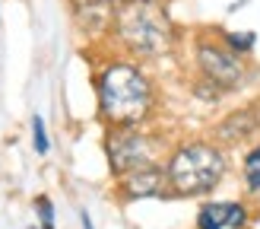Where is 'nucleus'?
Masks as SVG:
<instances>
[{
  "instance_id": "nucleus-13",
  "label": "nucleus",
  "mask_w": 260,
  "mask_h": 229,
  "mask_svg": "<svg viewBox=\"0 0 260 229\" xmlns=\"http://www.w3.org/2000/svg\"><path fill=\"white\" fill-rule=\"evenodd\" d=\"M29 131H32V150H35V156H48L51 153V134H48V124L42 114H32L29 118Z\"/></svg>"
},
{
  "instance_id": "nucleus-15",
  "label": "nucleus",
  "mask_w": 260,
  "mask_h": 229,
  "mask_svg": "<svg viewBox=\"0 0 260 229\" xmlns=\"http://www.w3.org/2000/svg\"><path fill=\"white\" fill-rule=\"evenodd\" d=\"M80 226H83V229H95V226H92V216H89V210H80Z\"/></svg>"
},
{
  "instance_id": "nucleus-2",
  "label": "nucleus",
  "mask_w": 260,
  "mask_h": 229,
  "mask_svg": "<svg viewBox=\"0 0 260 229\" xmlns=\"http://www.w3.org/2000/svg\"><path fill=\"white\" fill-rule=\"evenodd\" d=\"M111 51L140 64H159L172 58L181 45V32L162 0H124L114 4Z\"/></svg>"
},
{
  "instance_id": "nucleus-7",
  "label": "nucleus",
  "mask_w": 260,
  "mask_h": 229,
  "mask_svg": "<svg viewBox=\"0 0 260 229\" xmlns=\"http://www.w3.org/2000/svg\"><path fill=\"white\" fill-rule=\"evenodd\" d=\"M251 223H254L251 197H206L193 216L197 229H251Z\"/></svg>"
},
{
  "instance_id": "nucleus-1",
  "label": "nucleus",
  "mask_w": 260,
  "mask_h": 229,
  "mask_svg": "<svg viewBox=\"0 0 260 229\" xmlns=\"http://www.w3.org/2000/svg\"><path fill=\"white\" fill-rule=\"evenodd\" d=\"M92 96L95 118L105 127H134L159 121L162 93L149 64L124 58L118 51H108L102 61H95Z\"/></svg>"
},
{
  "instance_id": "nucleus-4",
  "label": "nucleus",
  "mask_w": 260,
  "mask_h": 229,
  "mask_svg": "<svg viewBox=\"0 0 260 229\" xmlns=\"http://www.w3.org/2000/svg\"><path fill=\"white\" fill-rule=\"evenodd\" d=\"M190 73L216 83L229 99L244 96L260 83V67L254 58L235 54L219 29H200L190 38Z\"/></svg>"
},
{
  "instance_id": "nucleus-3",
  "label": "nucleus",
  "mask_w": 260,
  "mask_h": 229,
  "mask_svg": "<svg viewBox=\"0 0 260 229\" xmlns=\"http://www.w3.org/2000/svg\"><path fill=\"white\" fill-rule=\"evenodd\" d=\"M165 175L172 185V197H213V191H219L232 169V150L222 144H216L210 134H184L175 137L172 150L165 156Z\"/></svg>"
},
{
  "instance_id": "nucleus-11",
  "label": "nucleus",
  "mask_w": 260,
  "mask_h": 229,
  "mask_svg": "<svg viewBox=\"0 0 260 229\" xmlns=\"http://www.w3.org/2000/svg\"><path fill=\"white\" fill-rule=\"evenodd\" d=\"M187 96L197 102V105H203V108H222L225 102H229V96L216 83L203 80V76H193V73H190V80H187Z\"/></svg>"
},
{
  "instance_id": "nucleus-12",
  "label": "nucleus",
  "mask_w": 260,
  "mask_h": 229,
  "mask_svg": "<svg viewBox=\"0 0 260 229\" xmlns=\"http://www.w3.org/2000/svg\"><path fill=\"white\" fill-rule=\"evenodd\" d=\"M219 35H222V42L235 51V54H241V58L257 54V45H260L257 29H219Z\"/></svg>"
},
{
  "instance_id": "nucleus-17",
  "label": "nucleus",
  "mask_w": 260,
  "mask_h": 229,
  "mask_svg": "<svg viewBox=\"0 0 260 229\" xmlns=\"http://www.w3.org/2000/svg\"><path fill=\"white\" fill-rule=\"evenodd\" d=\"M29 229H38V226H29Z\"/></svg>"
},
{
  "instance_id": "nucleus-5",
  "label": "nucleus",
  "mask_w": 260,
  "mask_h": 229,
  "mask_svg": "<svg viewBox=\"0 0 260 229\" xmlns=\"http://www.w3.org/2000/svg\"><path fill=\"white\" fill-rule=\"evenodd\" d=\"M172 144H175V137L159 121L134 124V127H105V134H102V150H105L111 178H121L127 172L165 162Z\"/></svg>"
},
{
  "instance_id": "nucleus-10",
  "label": "nucleus",
  "mask_w": 260,
  "mask_h": 229,
  "mask_svg": "<svg viewBox=\"0 0 260 229\" xmlns=\"http://www.w3.org/2000/svg\"><path fill=\"white\" fill-rule=\"evenodd\" d=\"M235 172H238V182L244 197L257 201L260 197V140H254L251 147H244L235 159Z\"/></svg>"
},
{
  "instance_id": "nucleus-9",
  "label": "nucleus",
  "mask_w": 260,
  "mask_h": 229,
  "mask_svg": "<svg viewBox=\"0 0 260 229\" xmlns=\"http://www.w3.org/2000/svg\"><path fill=\"white\" fill-rule=\"evenodd\" d=\"M73 19H76V29H80L89 42L108 38L111 19H114V4H108V0H83V4H76Z\"/></svg>"
},
{
  "instance_id": "nucleus-8",
  "label": "nucleus",
  "mask_w": 260,
  "mask_h": 229,
  "mask_svg": "<svg viewBox=\"0 0 260 229\" xmlns=\"http://www.w3.org/2000/svg\"><path fill=\"white\" fill-rule=\"evenodd\" d=\"M114 191L121 201H155V197H172V185H168L165 165L155 162L146 169L127 172L121 178H114Z\"/></svg>"
},
{
  "instance_id": "nucleus-6",
  "label": "nucleus",
  "mask_w": 260,
  "mask_h": 229,
  "mask_svg": "<svg viewBox=\"0 0 260 229\" xmlns=\"http://www.w3.org/2000/svg\"><path fill=\"white\" fill-rule=\"evenodd\" d=\"M210 137L225 150H244L260 140V99H248L238 105H229L210 121Z\"/></svg>"
},
{
  "instance_id": "nucleus-14",
  "label": "nucleus",
  "mask_w": 260,
  "mask_h": 229,
  "mask_svg": "<svg viewBox=\"0 0 260 229\" xmlns=\"http://www.w3.org/2000/svg\"><path fill=\"white\" fill-rule=\"evenodd\" d=\"M35 216H38V229H54V204L48 194L35 197Z\"/></svg>"
},
{
  "instance_id": "nucleus-16",
  "label": "nucleus",
  "mask_w": 260,
  "mask_h": 229,
  "mask_svg": "<svg viewBox=\"0 0 260 229\" xmlns=\"http://www.w3.org/2000/svg\"><path fill=\"white\" fill-rule=\"evenodd\" d=\"M108 4H124V0H108Z\"/></svg>"
}]
</instances>
